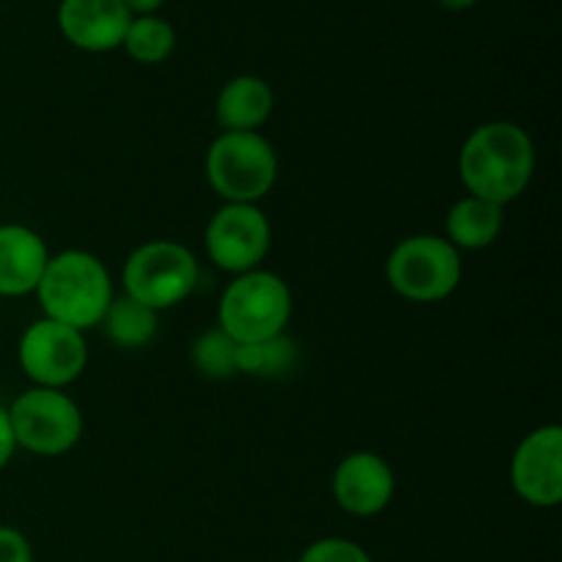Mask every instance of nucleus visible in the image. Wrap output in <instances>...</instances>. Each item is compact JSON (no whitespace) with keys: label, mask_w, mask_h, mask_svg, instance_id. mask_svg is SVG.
Wrapping results in <instances>:
<instances>
[{"label":"nucleus","mask_w":562,"mask_h":562,"mask_svg":"<svg viewBox=\"0 0 562 562\" xmlns=\"http://www.w3.org/2000/svg\"><path fill=\"white\" fill-rule=\"evenodd\" d=\"M201 280V267L192 250L173 239H151L135 247L124 261V294L140 305L162 313L184 302Z\"/></svg>","instance_id":"obj_6"},{"label":"nucleus","mask_w":562,"mask_h":562,"mask_svg":"<svg viewBox=\"0 0 562 562\" xmlns=\"http://www.w3.org/2000/svg\"><path fill=\"white\" fill-rule=\"evenodd\" d=\"M296 362H300V344L285 333L256 344H239L236 351V371L245 376L278 379L294 371Z\"/></svg>","instance_id":"obj_17"},{"label":"nucleus","mask_w":562,"mask_h":562,"mask_svg":"<svg viewBox=\"0 0 562 562\" xmlns=\"http://www.w3.org/2000/svg\"><path fill=\"white\" fill-rule=\"evenodd\" d=\"M16 362L33 387L66 390L82 376L88 366L86 335L42 316L27 324L20 335Z\"/></svg>","instance_id":"obj_8"},{"label":"nucleus","mask_w":562,"mask_h":562,"mask_svg":"<svg viewBox=\"0 0 562 562\" xmlns=\"http://www.w3.org/2000/svg\"><path fill=\"white\" fill-rule=\"evenodd\" d=\"M236 351H239V344L231 335H225L220 327H212L192 340L190 360L201 376L223 382V379H231L239 373L236 371Z\"/></svg>","instance_id":"obj_19"},{"label":"nucleus","mask_w":562,"mask_h":562,"mask_svg":"<svg viewBox=\"0 0 562 562\" xmlns=\"http://www.w3.org/2000/svg\"><path fill=\"white\" fill-rule=\"evenodd\" d=\"M536 173V143L514 121H486L467 135L459 176L467 195L508 206L525 195Z\"/></svg>","instance_id":"obj_1"},{"label":"nucleus","mask_w":562,"mask_h":562,"mask_svg":"<svg viewBox=\"0 0 562 562\" xmlns=\"http://www.w3.org/2000/svg\"><path fill=\"white\" fill-rule=\"evenodd\" d=\"M300 562H373L371 554L360 543L349 538H318L305 552L300 554Z\"/></svg>","instance_id":"obj_20"},{"label":"nucleus","mask_w":562,"mask_h":562,"mask_svg":"<svg viewBox=\"0 0 562 562\" xmlns=\"http://www.w3.org/2000/svg\"><path fill=\"white\" fill-rule=\"evenodd\" d=\"M99 327L104 329V338H108L115 349L137 351L146 349V346L157 338L159 313L140 305V302L132 300V296L121 294L110 300Z\"/></svg>","instance_id":"obj_16"},{"label":"nucleus","mask_w":562,"mask_h":562,"mask_svg":"<svg viewBox=\"0 0 562 562\" xmlns=\"http://www.w3.org/2000/svg\"><path fill=\"white\" fill-rule=\"evenodd\" d=\"M55 20L71 47L82 53H113L121 49L132 14L121 0H60Z\"/></svg>","instance_id":"obj_12"},{"label":"nucleus","mask_w":562,"mask_h":562,"mask_svg":"<svg viewBox=\"0 0 562 562\" xmlns=\"http://www.w3.org/2000/svg\"><path fill=\"white\" fill-rule=\"evenodd\" d=\"M333 497L340 510L360 519L382 514L395 497L393 467L373 450L349 453L333 472Z\"/></svg>","instance_id":"obj_11"},{"label":"nucleus","mask_w":562,"mask_h":562,"mask_svg":"<svg viewBox=\"0 0 562 562\" xmlns=\"http://www.w3.org/2000/svg\"><path fill=\"white\" fill-rule=\"evenodd\" d=\"M384 274L398 296L417 305H434L456 294L464 278V263L445 236L415 234L390 250Z\"/></svg>","instance_id":"obj_5"},{"label":"nucleus","mask_w":562,"mask_h":562,"mask_svg":"<svg viewBox=\"0 0 562 562\" xmlns=\"http://www.w3.org/2000/svg\"><path fill=\"white\" fill-rule=\"evenodd\" d=\"M437 3L442 5L445 11H470V9H475L481 0H437Z\"/></svg>","instance_id":"obj_24"},{"label":"nucleus","mask_w":562,"mask_h":562,"mask_svg":"<svg viewBox=\"0 0 562 562\" xmlns=\"http://www.w3.org/2000/svg\"><path fill=\"white\" fill-rule=\"evenodd\" d=\"M33 294L42 305L44 318L80 333L99 327L115 296L108 267L88 250H60L58 256H49Z\"/></svg>","instance_id":"obj_2"},{"label":"nucleus","mask_w":562,"mask_h":562,"mask_svg":"<svg viewBox=\"0 0 562 562\" xmlns=\"http://www.w3.org/2000/svg\"><path fill=\"white\" fill-rule=\"evenodd\" d=\"M0 562H33L31 543L14 527L0 525Z\"/></svg>","instance_id":"obj_21"},{"label":"nucleus","mask_w":562,"mask_h":562,"mask_svg":"<svg viewBox=\"0 0 562 562\" xmlns=\"http://www.w3.org/2000/svg\"><path fill=\"white\" fill-rule=\"evenodd\" d=\"M206 256L231 274L261 269L272 247V225L258 203H223L203 231Z\"/></svg>","instance_id":"obj_9"},{"label":"nucleus","mask_w":562,"mask_h":562,"mask_svg":"<svg viewBox=\"0 0 562 562\" xmlns=\"http://www.w3.org/2000/svg\"><path fill=\"white\" fill-rule=\"evenodd\" d=\"M121 3L130 9L132 16H137V14H157V11L165 5V0H121Z\"/></svg>","instance_id":"obj_23"},{"label":"nucleus","mask_w":562,"mask_h":562,"mask_svg":"<svg viewBox=\"0 0 562 562\" xmlns=\"http://www.w3.org/2000/svg\"><path fill=\"white\" fill-rule=\"evenodd\" d=\"M49 250L42 236L20 223L0 225V296H27L36 291Z\"/></svg>","instance_id":"obj_13"},{"label":"nucleus","mask_w":562,"mask_h":562,"mask_svg":"<svg viewBox=\"0 0 562 562\" xmlns=\"http://www.w3.org/2000/svg\"><path fill=\"white\" fill-rule=\"evenodd\" d=\"M510 488L532 508L562 503V428L558 423L527 434L510 459Z\"/></svg>","instance_id":"obj_10"},{"label":"nucleus","mask_w":562,"mask_h":562,"mask_svg":"<svg viewBox=\"0 0 562 562\" xmlns=\"http://www.w3.org/2000/svg\"><path fill=\"white\" fill-rule=\"evenodd\" d=\"M206 181L225 203H261L278 184V151L261 132H220L203 159Z\"/></svg>","instance_id":"obj_4"},{"label":"nucleus","mask_w":562,"mask_h":562,"mask_svg":"<svg viewBox=\"0 0 562 562\" xmlns=\"http://www.w3.org/2000/svg\"><path fill=\"white\" fill-rule=\"evenodd\" d=\"M274 110V91L263 77L236 75L220 88L214 119L223 132H258Z\"/></svg>","instance_id":"obj_14"},{"label":"nucleus","mask_w":562,"mask_h":562,"mask_svg":"<svg viewBox=\"0 0 562 562\" xmlns=\"http://www.w3.org/2000/svg\"><path fill=\"white\" fill-rule=\"evenodd\" d=\"M294 311L289 283L269 269L234 274L217 305V327L236 344L283 335Z\"/></svg>","instance_id":"obj_3"},{"label":"nucleus","mask_w":562,"mask_h":562,"mask_svg":"<svg viewBox=\"0 0 562 562\" xmlns=\"http://www.w3.org/2000/svg\"><path fill=\"white\" fill-rule=\"evenodd\" d=\"M14 434H11L9 426V415H5V406H0V470L14 459Z\"/></svg>","instance_id":"obj_22"},{"label":"nucleus","mask_w":562,"mask_h":562,"mask_svg":"<svg viewBox=\"0 0 562 562\" xmlns=\"http://www.w3.org/2000/svg\"><path fill=\"white\" fill-rule=\"evenodd\" d=\"M505 228V206L483 198L464 195L448 209L445 217V239L456 250H486L499 239Z\"/></svg>","instance_id":"obj_15"},{"label":"nucleus","mask_w":562,"mask_h":562,"mask_svg":"<svg viewBox=\"0 0 562 562\" xmlns=\"http://www.w3.org/2000/svg\"><path fill=\"white\" fill-rule=\"evenodd\" d=\"M5 415L16 448L44 459L75 450L86 428L82 409L64 390L27 387L5 406Z\"/></svg>","instance_id":"obj_7"},{"label":"nucleus","mask_w":562,"mask_h":562,"mask_svg":"<svg viewBox=\"0 0 562 562\" xmlns=\"http://www.w3.org/2000/svg\"><path fill=\"white\" fill-rule=\"evenodd\" d=\"M121 49L143 66L168 60L176 49V27L159 14H137L130 20Z\"/></svg>","instance_id":"obj_18"}]
</instances>
